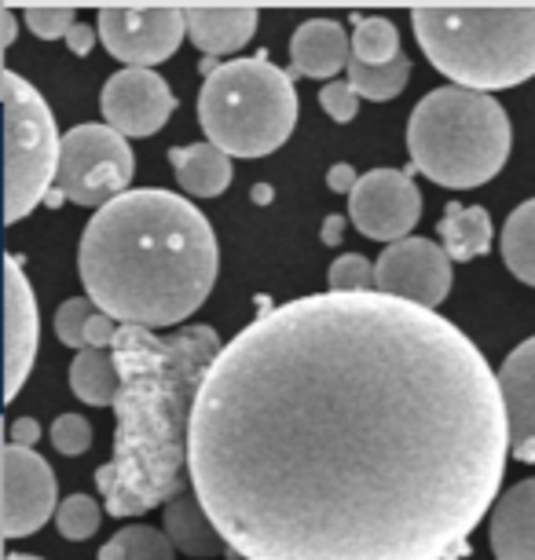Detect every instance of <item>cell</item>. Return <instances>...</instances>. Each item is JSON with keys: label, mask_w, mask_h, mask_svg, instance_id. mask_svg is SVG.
<instances>
[{"label": "cell", "mask_w": 535, "mask_h": 560, "mask_svg": "<svg viewBox=\"0 0 535 560\" xmlns=\"http://www.w3.org/2000/svg\"><path fill=\"white\" fill-rule=\"evenodd\" d=\"M499 374L418 304L312 293L209 366L187 477L243 560H444L507 477Z\"/></svg>", "instance_id": "cell-1"}, {"label": "cell", "mask_w": 535, "mask_h": 560, "mask_svg": "<svg viewBox=\"0 0 535 560\" xmlns=\"http://www.w3.org/2000/svg\"><path fill=\"white\" fill-rule=\"evenodd\" d=\"M213 326H184L176 334H154L143 326H121L114 341V363L121 393L114 399V454L96 469V491L111 516H140L154 505H170L191 477V421L202 382L220 355Z\"/></svg>", "instance_id": "cell-2"}, {"label": "cell", "mask_w": 535, "mask_h": 560, "mask_svg": "<svg viewBox=\"0 0 535 560\" xmlns=\"http://www.w3.org/2000/svg\"><path fill=\"white\" fill-rule=\"evenodd\" d=\"M217 268L209 220L162 187H140L100 209L78 246L89 301L121 326L154 334L202 308Z\"/></svg>", "instance_id": "cell-3"}, {"label": "cell", "mask_w": 535, "mask_h": 560, "mask_svg": "<svg viewBox=\"0 0 535 560\" xmlns=\"http://www.w3.org/2000/svg\"><path fill=\"white\" fill-rule=\"evenodd\" d=\"M415 37L433 67L469 92L535 78V4H415Z\"/></svg>", "instance_id": "cell-4"}, {"label": "cell", "mask_w": 535, "mask_h": 560, "mask_svg": "<svg viewBox=\"0 0 535 560\" xmlns=\"http://www.w3.org/2000/svg\"><path fill=\"white\" fill-rule=\"evenodd\" d=\"M510 118L488 92L437 89L407 121V151L422 176L440 187L466 191L488 184L510 158Z\"/></svg>", "instance_id": "cell-5"}, {"label": "cell", "mask_w": 535, "mask_h": 560, "mask_svg": "<svg viewBox=\"0 0 535 560\" xmlns=\"http://www.w3.org/2000/svg\"><path fill=\"white\" fill-rule=\"evenodd\" d=\"M198 125L228 158H265L298 125V89L265 56L220 62L198 92Z\"/></svg>", "instance_id": "cell-6"}, {"label": "cell", "mask_w": 535, "mask_h": 560, "mask_svg": "<svg viewBox=\"0 0 535 560\" xmlns=\"http://www.w3.org/2000/svg\"><path fill=\"white\" fill-rule=\"evenodd\" d=\"M4 96V217L8 224L30 217L56 191L62 140L48 103L15 70L0 73Z\"/></svg>", "instance_id": "cell-7"}, {"label": "cell", "mask_w": 535, "mask_h": 560, "mask_svg": "<svg viewBox=\"0 0 535 560\" xmlns=\"http://www.w3.org/2000/svg\"><path fill=\"white\" fill-rule=\"evenodd\" d=\"M136 173L132 147L111 125H78L62 136V158L56 187L67 202L85 209H107L129 195Z\"/></svg>", "instance_id": "cell-8"}, {"label": "cell", "mask_w": 535, "mask_h": 560, "mask_svg": "<svg viewBox=\"0 0 535 560\" xmlns=\"http://www.w3.org/2000/svg\"><path fill=\"white\" fill-rule=\"evenodd\" d=\"M187 15L176 4H107L100 8V40L132 70L159 67L181 48Z\"/></svg>", "instance_id": "cell-9"}, {"label": "cell", "mask_w": 535, "mask_h": 560, "mask_svg": "<svg viewBox=\"0 0 535 560\" xmlns=\"http://www.w3.org/2000/svg\"><path fill=\"white\" fill-rule=\"evenodd\" d=\"M352 224L374 242H404L422 220V191L404 168H371L349 195Z\"/></svg>", "instance_id": "cell-10"}, {"label": "cell", "mask_w": 535, "mask_h": 560, "mask_svg": "<svg viewBox=\"0 0 535 560\" xmlns=\"http://www.w3.org/2000/svg\"><path fill=\"white\" fill-rule=\"evenodd\" d=\"M451 257L444 246L429 238H404L393 242L374 264V290L385 298L418 304V308L437 312V304L451 293Z\"/></svg>", "instance_id": "cell-11"}, {"label": "cell", "mask_w": 535, "mask_h": 560, "mask_svg": "<svg viewBox=\"0 0 535 560\" xmlns=\"http://www.w3.org/2000/svg\"><path fill=\"white\" fill-rule=\"evenodd\" d=\"M0 472H4V513H0L4 538L34 535L56 521V472L34 447L8 443L0 454Z\"/></svg>", "instance_id": "cell-12"}, {"label": "cell", "mask_w": 535, "mask_h": 560, "mask_svg": "<svg viewBox=\"0 0 535 560\" xmlns=\"http://www.w3.org/2000/svg\"><path fill=\"white\" fill-rule=\"evenodd\" d=\"M100 107L114 132L154 136L165 121H170V114L176 110V100H173L165 78H159L154 70L125 67L103 84Z\"/></svg>", "instance_id": "cell-13"}, {"label": "cell", "mask_w": 535, "mask_h": 560, "mask_svg": "<svg viewBox=\"0 0 535 560\" xmlns=\"http://www.w3.org/2000/svg\"><path fill=\"white\" fill-rule=\"evenodd\" d=\"M8 282H4V374H8V399L19 396V388L34 370L37 341H40V319H37V298L30 287L23 264L12 253L8 257Z\"/></svg>", "instance_id": "cell-14"}, {"label": "cell", "mask_w": 535, "mask_h": 560, "mask_svg": "<svg viewBox=\"0 0 535 560\" xmlns=\"http://www.w3.org/2000/svg\"><path fill=\"white\" fill-rule=\"evenodd\" d=\"M502 404H507L510 454L535 465V337L521 341L499 370Z\"/></svg>", "instance_id": "cell-15"}, {"label": "cell", "mask_w": 535, "mask_h": 560, "mask_svg": "<svg viewBox=\"0 0 535 560\" xmlns=\"http://www.w3.org/2000/svg\"><path fill=\"white\" fill-rule=\"evenodd\" d=\"M187 37L209 59L232 56L246 48L257 34V8L254 4H187Z\"/></svg>", "instance_id": "cell-16"}, {"label": "cell", "mask_w": 535, "mask_h": 560, "mask_svg": "<svg viewBox=\"0 0 535 560\" xmlns=\"http://www.w3.org/2000/svg\"><path fill=\"white\" fill-rule=\"evenodd\" d=\"M349 51L352 40L341 23L312 19V23H301L290 37V70L298 78H319L330 84L341 70H349Z\"/></svg>", "instance_id": "cell-17"}, {"label": "cell", "mask_w": 535, "mask_h": 560, "mask_svg": "<svg viewBox=\"0 0 535 560\" xmlns=\"http://www.w3.org/2000/svg\"><path fill=\"white\" fill-rule=\"evenodd\" d=\"M488 538L496 560H535V477L499 494Z\"/></svg>", "instance_id": "cell-18"}, {"label": "cell", "mask_w": 535, "mask_h": 560, "mask_svg": "<svg viewBox=\"0 0 535 560\" xmlns=\"http://www.w3.org/2000/svg\"><path fill=\"white\" fill-rule=\"evenodd\" d=\"M165 527L162 532L170 535V542L181 549V553L195 557V560H220V557H235V549L228 546V538L220 535V527L209 521V513L198 502L195 488H187L176 494V499L165 505Z\"/></svg>", "instance_id": "cell-19"}, {"label": "cell", "mask_w": 535, "mask_h": 560, "mask_svg": "<svg viewBox=\"0 0 535 560\" xmlns=\"http://www.w3.org/2000/svg\"><path fill=\"white\" fill-rule=\"evenodd\" d=\"M170 165H173V173L181 179L184 191L195 198H217L228 191V184H232V158L209 140L173 147Z\"/></svg>", "instance_id": "cell-20"}, {"label": "cell", "mask_w": 535, "mask_h": 560, "mask_svg": "<svg viewBox=\"0 0 535 560\" xmlns=\"http://www.w3.org/2000/svg\"><path fill=\"white\" fill-rule=\"evenodd\" d=\"M491 217L480 206L447 202V213L440 220V246L451 260H474L491 249Z\"/></svg>", "instance_id": "cell-21"}, {"label": "cell", "mask_w": 535, "mask_h": 560, "mask_svg": "<svg viewBox=\"0 0 535 560\" xmlns=\"http://www.w3.org/2000/svg\"><path fill=\"white\" fill-rule=\"evenodd\" d=\"M70 388H73V396L89 407H114V399L121 393V374H118V363H114V352L85 348V352L73 355Z\"/></svg>", "instance_id": "cell-22"}, {"label": "cell", "mask_w": 535, "mask_h": 560, "mask_svg": "<svg viewBox=\"0 0 535 560\" xmlns=\"http://www.w3.org/2000/svg\"><path fill=\"white\" fill-rule=\"evenodd\" d=\"M502 260L521 282L535 287V198L513 209L502 228Z\"/></svg>", "instance_id": "cell-23"}, {"label": "cell", "mask_w": 535, "mask_h": 560, "mask_svg": "<svg viewBox=\"0 0 535 560\" xmlns=\"http://www.w3.org/2000/svg\"><path fill=\"white\" fill-rule=\"evenodd\" d=\"M170 535L159 532L151 524H129L118 535L107 538V546L100 549V560H176L173 557Z\"/></svg>", "instance_id": "cell-24"}, {"label": "cell", "mask_w": 535, "mask_h": 560, "mask_svg": "<svg viewBox=\"0 0 535 560\" xmlns=\"http://www.w3.org/2000/svg\"><path fill=\"white\" fill-rule=\"evenodd\" d=\"M407 78H411V59L407 56L389 62V67H367L360 59L349 62V84L360 100H374V103L396 100L404 92Z\"/></svg>", "instance_id": "cell-25"}, {"label": "cell", "mask_w": 535, "mask_h": 560, "mask_svg": "<svg viewBox=\"0 0 535 560\" xmlns=\"http://www.w3.org/2000/svg\"><path fill=\"white\" fill-rule=\"evenodd\" d=\"M400 30L389 19H356L352 30V59L367 62V67H389L400 59Z\"/></svg>", "instance_id": "cell-26"}, {"label": "cell", "mask_w": 535, "mask_h": 560, "mask_svg": "<svg viewBox=\"0 0 535 560\" xmlns=\"http://www.w3.org/2000/svg\"><path fill=\"white\" fill-rule=\"evenodd\" d=\"M100 524H103V510L92 494H70V499L59 502L56 527L62 538H70V542H85V538L100 532Z\"/></svg>", "instance_id": "cell-27"}, {"label": "cell", "mask_w": 535, "mask_h": 560, "mask_svg": "<svg viewBox=\"0 0 535 560\" xmlns=\"http://www.w3.org/2000/svg\"><path fill=\"white\" fill-rule=\"evenodd\" d=\"M92 312H96V304H92L89 298L62 301L59 312H56V334H59V341L67 345V348H78V352H85V348H89Z\"/></svg>", "instance_id": "cell-28"}, {"label": "cell", "mask_w": 535, "mask_h": 560, "mask_svg": "<svg viewBox=\"0 0 535 560\" xmlns=\"http://www.w3.org/2000/svg\"><path fill=\"white\" fill-rule=\"evenodd\" d=\"M327 282L334 293H367L374 290V264L360 253H345L330 264Z\"/></svg>", "instance_id": "cell-29"}, {"label": "cell", "mask_w": 535, "mask_h": 560, "mask_svg": "<svg viewBox=\"0 0 535 560\" xmlns=\"http://www.w3.org/2000/svg\"><path fill=\"white\" fill-rule=\"evenodd\" d=\"M26 26L34 30L40 40H67L73 23V8L70 4H26Z\"/></svg>", "instance_id": "cell-30"}, {"label": "cell", "mask_w": 535, "mask_h": 560, "mask_svg": "<svg viewBox=\"0 0 535 560\" xmlns=\"http://www.w3.org/2000/svg\"><path fill=\"white\" fill-rule=\"evenodd\" d=\"M51 443H56L59 454H85L92 447V425L81 415H59L56 425H51Z\"/></svg>", "instance_id": "cell-31"}, {"label": "cell", "mask_w": 535, "mask_h": 560, "mask_svg": "<svg viewBox=\"0 0 535 560\" xmlns=\"http://www.w3.org/2000/svg\"><path fill=\"white\" fill-rule=\"evenodd\" d=\"M319 107L338 125H349L356 114H360V96H356V89L349 81H330V84H323V92H319Z\"/></svg>", "instance_id": "cell-32"}, {"label": "cell", "mask_w": 535, "mask_h": 560, "mask_svg": "<svg viewBox=\"0 0 535 560\" xmlns=\"http://www.w3.org/2000/svg\"><path fill=\"white\" fill-rule=\"evenodd\" d=\"M118 330L121 326L111 319L107 312H92V323H89V348H103V352H111L114 341H118Z\"/></svg>", "instance_id": "cell-33"}, {"label": "cell", "mask_w": 535, "mask_h": 560, "mask_svg": "<svg viewBox=\"0 0 535 560\" xmlns=\"http://www.w3.org/2000/svg\"><path fill=\"white\" fill-rule=\"evenodd\" d=\"M356 184H360V176H356V168H352V165L338 162V165L330 168V176H327V187H330V191L352 195V191H356Z\"/></svg>", "instance_id": "cell-34"}, {"label": "cell", "mask_w": 535, "mask_h": 560, "mask_svg": "<svg viewBox=\"0 0 535 560\" xmlns=\"http://www.w3.org/2000/svg\"><path fill=\"white\" fill-rule=\"evenodd\" d=\"M92 45H96V30H92L89 23H78L67 34V48L73 51V56H89Z\"/></svg>", "instance_id": "cell-35"}, {"label": "cell", "mask_w": 535, "mask_h": 560, "mask_svg": "<svg viewBox=\"0 0 535 560\" xmlns=\"http://www.w3.org/2000/svg\"><path fill=\"white\" fill-rule=\"evenodd\" d=\"M37 440H40V425H37L34 418L12 421V440H8V443H15V447H34Z\"/></svg>", "instance_id": "cell-36"}, {"label": "cell", "mask_w": 535, "mask_h": 560, "mask_svg": "<svg viewBox=\"0 0 535 560\" xmlns=\"http://www.w3.org/2000/svg\"><path fill=\"white\" fill-rule=\"evenodd\" d=\"M0 26H4V48L15 45V15L12 8H0Z\"/></svg>", "instance_id": "cell-37"}, {"label": "cell", "mask_w": 535, "mask_h": 560, "mask_svg": "<svg viewBox=\"0 0 535 560\" xmlns=\"http://www.w3.org/2000/svg\"><path fill=\"white\" fill-rule=\"evenodd\" d=\"M341 224H345V217H330V220H327V231H323V242H327V246H338Z\"/></svg>", "instance_id": "cell-38"}, {"label": "cell", "mask_w": 535, "mask_h": 560, "mask_svg": "<svg viewBox=\"0 0 535 560\" xmlns=\"http://www.w3.org/2000/svg\"><path fill=\"white\" fill-rule=\"evenodd\" d=\"M254 202H260V206H268L271 202V187H254Z\"/></svg>", "instance_id": "cell-39"}, {"label": "cell", "mask_w": 535, "mask_h": 560, "mask_svg": "<svg viewBox=\"0 0 535 560\" xmlns=\"http://www.w3.org/2000/svg\"><path fill=\"white\" fill-rule=\"evenodd\" d=\"M62 198H67V195H62V191H59V187H56V191H51V195H48V206H59V202H62Z\"/></svg>", "instance_id": "cell-40"}, {"label": "cell", "mask_w": 535, "mask_h": 560, "mask_svg": "<svg viewBox=\"0 0 535 560\" xmlns=\"http://www.w3.org/2000/svg\"><path fill=\"white\" fill-rule=\"evenodd\" d=\"M4 560H40V557H30V553H8Z\"/></svg>", "instance_id": "cell-41"}]
</instances>
